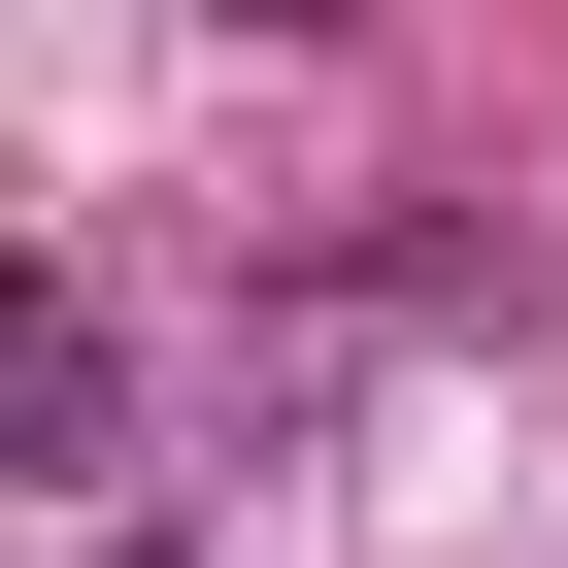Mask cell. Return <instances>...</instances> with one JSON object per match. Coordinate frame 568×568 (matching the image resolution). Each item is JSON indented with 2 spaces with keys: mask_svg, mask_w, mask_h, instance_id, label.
I'll use <instances>...</instances> for the list:
<instances>
[{
  "mask_svg": "<svg viewBox=\"0 0 568 568\" xmlns=\"http://www.w3.org/2000/svg\"><path fill=\"white\" fill-rule=\"evenodd\" d=\"M101 568H168V535H101Z\"/></svg>",
  "mask_w": 568,
  "mask_h": 568,
  "instance_id": "obj_2",
  "label": "cell"
},
{
  "mask_svg": "<svg viewBox=\"0 0 568 568\" xmlns=\"http://www.w3.org/2000/svg\"><path fill=\"white\" fill-rule=\"evenodd\" d=\"M134 468V335H101V267H0V501H101Z\"/></svg>",
  "mask_w": 568,
  "mask_h": 568,
  "instance_id": "obj_1",
  "label": "cell"
}]
</instances>
